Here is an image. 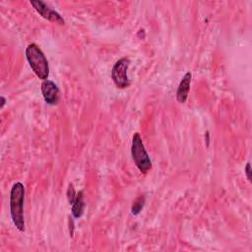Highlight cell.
<instances>
[{"instance_id":"11","label":"cell","mask_w":252,"mask_h":252,"mask_svg":"<svg viewBox=\"0 0 252 252\" xmlns=\"http://www.w3.org/2000/svg\"><path fill=\"white\" fill-rule=\"evenodd\" d=\"M245 174H246V177H247L248 181H251V166H250V163H249V162L246 163V166H245Z\"/></svg>"},{"instance_id":"4","label":"cell","mask_w":252,"mask_h":252,"mask_svg":"<svg viewBox=\"0 0 252 252\" xmlns=\"http://www.w3.org/2000/svg\"><path fill=\"white\" fill-rule=\"evenodd\" d=\"M129 65H130V60L126 57H123L119 59L112 68L111 78L113 80V83L118 89H125L130 85L128 74H127Z\"/></svg>"},{"instance_id":"7","label":"cell","mask_w":252,"mask_h":252,"mask_svg":"<svg viewBox=\"0 0 252 252\" xmlns=\"http://www.w3.org/2000/svg\"><path fill=\"white\" fill-rule=\"evenodd\" d=\"M191 79H192V74L190 72H187L179 83V86L176 91V99L180 103H184L187 100L188 94L190 91Z\"/></svg>"},{"instance_id":"6","label":"cell","mask_w":252,"mask_h":252,"mask_svg":"<svg viewBox=\"0 0 252 252\" xmlns=\"http://www.w3.org/2000/svg\"><path fill=\"white\" fill-rule=\"evenodd\" d=\"M41 93L47 104L55 105L59 100V89L55 83L50 80H44L41 83Z\"/></svg>"},{"instance_id":"8","label":"cell","mask_w":252,"mask_h":252,"mask_svg":"<svg viewBox=\"0 0 252 252\" xmlns=\"http://www.w3.org/2000/svg\"><path fill=\"white\" fill-rule=\"evenodd\" d=\"M85 210V202H84V196L83 192L80 191L76 195V199L74 203L72 204V215L75 219H79L83 216Z\"/></svg>"},{"instance_id":"3","label":"cell","mask_w":252,"mask_h":252,"mask_svg":"<svg viewBox=\"0 0 252 252\" xmlns=\"http://www.w3.org/2000/svg\"><path fill=\"white\" fill-rule=\"evenodd\" d=\"M131 155L136 166L142 173L146 174L152 168V161L139 133H135L133 135Z\"/></svg>"},{"instance_id":"1","label":"cell","mask_w":252,"mask_h":252,"mask_svg":"<svg viewBox=\"0 0 252 252\" xmlns=\"http://www.w3.org/2000/svg\"><path fill=\"white\" fill-rule=\"evenodd\" d=\"M24 199L25 187L21 182H16L11 189L10 193V213L14 225L20 231H25V219H24Z\"/></svg>"},{"instance_id":"5","label":"cell","mask_w":252,"mask_h":252,"mask_svg":"<svg viewBox=\"0 0 252 252\" xmlns=\"http://www.w3.org/2000/svg\"><path fill=\"white\" fill-rule=\"evenodd\" d=\"M31 5L35 9V11L44 19L58 24V25H64V19L60 16L59 13L48 7L44 2L42 1H31Z\"/></svg>"},{"instance_id":"2","label":"cell","mask_w":252,"mask_h":252,"mask_svg":"<svg viewBox=\"0 0 252 252\" xmlns=\"http://www.w3.org/2000/svg\"><path fill=\"white\" fill-rule=\"evenodd\" d=\"M26 57L36 77L43 81L47 80L49 75V65L41 49L36 44L31 43L26 48Z\"/></svg>"},{"instance_id":"12","label":"cell","mask_w":252,"mask_h":252,"mask_svg":"<svg viewBox=\"0 0 252 252\" xmlns=\"http://www.w3.org/2000/svg\"><path fill=\"white\" fill-rule=\"evenodd\" d=\"M5 102H6L5 97H4V96H1V105H0V107H1V108H3V106L5 105Z\"/></svg>"},{"instance_id":"9","label":"cell","mask_w":252,"mask_h":252,"mask_svg":"<svg viewBox=\"0 0 252 252\" xmlns=\"http://www.w3.org/2000/svg\"><path fill=\"white\" fill-rule=\"evenodd\" d=\"M144 204H145V198L144 196H141L139 197L134 203H133V206H132V209H131V212H132V215H138L141 210L143 209L144 207Z\"/></svg>"},{"instance_id":"10","label":"cell","mask_w":252,"mask_h":252,"mask_svg":"<svg viewBox=\"0 0 252 252\" xmlns=\"http://www.w3.org/2000/svg\"><path fill=\"white\" fill-rule=\"evenodd\" d=\"M76 191L74 189V186L73 184H69L68 186V190H67V199H68V202L70 205H72L76 199Z\"/></svg>"}]
</instances>
